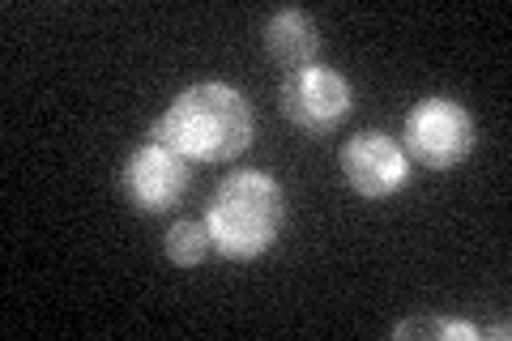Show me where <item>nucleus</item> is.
Returning <instances> with one entry per match:
<instances>
[{"label": "nucleus", "mask_w": 512, "mask_h": 341, "mask_svg": "<svg viewBox=\"0 0 512 341\" xmlns=\"http://www.w3.org/2000/svg\"><path fill=\"white\" fill-rule=\"evenodd\" d=\"M146 137L188 162H235L256 137V116L244 90L227 81H197L175 94Z\"/></svg>", "instance_id": "obj_1"}, {"label": "nucleus", "mask_w": 512, "mask_h": 341, "mask_svg": "<svg viewBox=\"0 0 512 341\" xmlns=\"http://www.w3.org/2000/svg\"><path fill=\"white\" fill-rule=\"evenodd\" d=\"M286 222V192L265 171H231L205 205L214 248L227 261H256L278 243Z\"/></svg>", "instance_id": "obj_2"}, {"label": "nucleus", "mask_w": 512, "mask_h": 341, "mask_svg": "<svg viewBox=\"0 0 512 341\" xmlns=\"http://www.w3.org/2000/svg\"><path fill=\"white\" fill-rule=\"evenodd\" d=\"M402 150L410 162L427 171H453L474 154V116L466 103L431 94L406 111L402 124Z\"/></svg>", "instance_id": "obj_3"}, {"label": "nucleus", "mask_w": 512, "mask_h": 341, "mask_svg": "<svg viewBox=\"0 0 512 341\" xmlns=\"http://www.w3.org/2000/svg\"><path fill=\"white\" fill-rule=\"evenodd\" d=\"M350 107H355V90L329 64H308V69H295L282 77L278 111L303 137H333L346 124Z\"/></svg>", "instance_id": "obj_4"}, {"label": "nucleus", "mask_w": 512, "mask_h": 341, "mask_svg": "<svg viewBox=\"0 0 512 341\" xmlns=\"http://www.w3.org/2000/svg\"><path fill=\"white\" fill-rule=\"evenodd\" d=\"M192 188V162L180 158L167 145H137L120 167V192L137 214H171Z\"/></svg>", "instance_id": "obj_5"}, {"label": "nucleus", "mask_w": 512, "mask_h": 341, "mask_svg": "<svg viewBox=\"0 0 512 341\" xmlns=\"http://www.w3.org/2000/svg\"><path fill=\"white\" fill-rule=\"evenodd\" d=\"M338 162H342V180L363 201H384L410 184V158L402 150V141H393L380 128H367V133L350 137L342 145Z\"/></svg>", "instance_id": "obj_6"}, {"label": "nucleus", "mask_w": 512, "mask_h": 341, "mask_svg": "<svg viewBox=\"0 0 512 341\" xmlns=\"http://www.w3.org/2000/svg\"><path fill=\"white\" fill-rule=\"evenodd\" d=\"M261 43H265V56L274 60L278 69L295 73V69H308V64H316L320 26H316L312 13H303V9H278L274 18L265 22Z\"/></svg>", "instance_id": "obj_7"}, {"label": "nucleus", "mask_w": 512, "mask_h": 341, "mask_svg": "<svg viewBox=\"0 0 512 341\" xmlns=\"http://www.w3.org/2000/svg\"><path fill=\"white\" fill-rule=\"evenodd\" d=\"M214 248V239H210V226H205V218H180V222H171L167 226V235H163V252H167V261L171 265H180V269H197L205 256H210Z\"/></svg>", "instance_id": "obj_8"}, {"label": "nucleus", "mask_w": 512, "mask_h": 341, "mask_svg": "<svg viewBox=\"0 0 512 341\" xmlns=\"http://www.w3.org/2000/svg\"><path fill=\"white\" fill-rule=\"evenodd\" d=\"M397 341L406 337H431V341H478L483 337V329L470 320H444V316H419V320H406L393 329Z\"/></svg>", "instance_id": "obj_9"}]
</instances>
